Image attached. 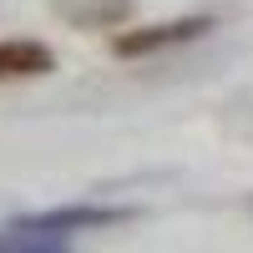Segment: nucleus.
Instances as JSON below:
<instances>
[{"label":"nucleus","mask_w":253,"mask_h":253,"mask_svg":"<svg viewBox=\"0 0 253 253\" xmlns=\"http://www.w3.org/2000/svg\"><path fill=\"white\" fill-rule=\"evenodd\" d=\"M51 10L76 31H107L132 15V0H51Z\"/></svg>","instance_id":"20e7f679"},{"label":"nucleus","mask_w":253,"mask_h":253,"mask_svg":"<svg viewBox=\"0 0 253 253\" xmlns=\"http://www.w3.org/2000/svg\"><path fill=\"white\" fill-rule=\"evenodd\" d=\"M137 208H107V203H66V208H51V213H26L15 218L20 228H51V233H81V228H117V223H132Z\"/></svg>","instance_id":"f03ea898"},{"label":"nucleus","mask_w":253,"mask_h":253,"mask_svg":"<svg viewBox=\"0 0 253 253\" xmlns=\"http://www.w3.org/2000/svg\"><path fill=\"white\" fill-rule=\"evenodd\" d=\"M56 71V51L46 41H0V81H36Z\"/></svg>","instance_id":"7ed1b4c3"},{"label":"nucleus","mask_w":253,"mask_h":253,"mask_svg":"<svg viewBox=\"0 0 253 253\" xmlns=\"http://www.w3.org/2000/svg\"><path fill=\"white\" fill-rule=\"evenodd\" d=\"M248 213H253V198H248Z\"/></svg>","instance_id":"39448f33"},{"label":"nucleus","mask_w":253,"mask_h":253,"mask_svg":"<svg viewBox=\"0 0 253 253\" xmlns=\"http://www.w3.org/2000/svg\"><path fill=\"white\" fill-rule=\"evenodd\" d=\"M218 20L213 15H187V20H162V26H142V31H122L112 41V51L122 61H132V56H157V51H172V46H187V41H198L208 36Z\"/></svg>","instance_id":"f257e3e1"}]
</instances>
